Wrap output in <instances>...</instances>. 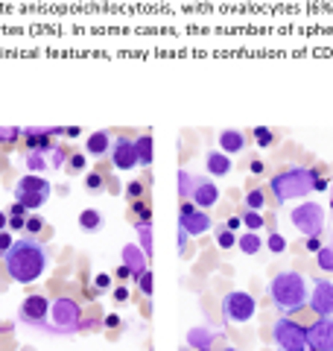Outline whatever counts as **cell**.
I'll return each instance as SVG.
<instances>
[{
  "label": "cell",
  "instance_id": "32",
  "mask_svg": "<svg viewBox=\"0 0 333 351\" xmlns=\"http://www.w3.org/2000/svg\"><path fill=\"white\" fill-rule=\"evenodd\" d=\"M24 161H27V170L29 173H44V170L50 167V161L44 158V152H27Z\"/></svg>",
  "mask_w": 333,
  "mask_h": 351
},
{
  "label": "cell",
  "instance_id": "56",
  "mask_svg": "<svg viewBox=\"0 0 333 351\" xmlns=\"http://www.w3.org/2000/svg\"><path fill=\"white\" fill-rule=\"evenodd\" d=\"M64 138H79V126H68V135Z\"/></svg>",
  "mask_w": 333,
  "mask_h": 351
},
{
  "label": "cell",
  "instance_id": "29",
  "mask_svg": "<svg viewBox=\"0 0 333 351\" xmlns=\"http://www.w3.org/2000/svg\"><path fill=\"white\" fill-rule=\"evenodd\" d=\"M263 246H266V249H269V252H272V255H284V252H286V237H284L281 232H275V228H272V232H269V234H266V240H263Z\"/></svg>",
  "mask_w": 333,
  "mask_h": 351
},
{
  "label": "cell",
  "instance_id": "27",
  "mask_svg": "<svg viewBox=\"0 0 333 351\" xmlns=\"http://www.w3.org/2000/svg\"><path fill=\"white\" fill-rule=\"evenodd\" d=\"M251 138H254V144H258L260 149H269V147H275V141H278L275 129H269V126H258V129L251 132Z\"/></svg>",
  "mask_w": 333,
  "mask_h": 351
},
{
  "label": "cell",
  "instance_id": "50",
  "mask_svg": "<svg viewBox=\"0 0 333 351\" xmlns=\"http://www.w3.org/2000/svg\"><path fill=\"white\" fill-rule=\"evenodd\" d=\"M99 328H106L103 319H82V328H79V331H99Z\"/></svg>",
  "mask_w": 333,
  "mask_h": 351
},
{
  "label": "cell",
  "instance_id": "1",
  "mask_svg": "<svg viewBox=\"0 0 333 351\" xmlns=\"http://www.w3.org/2000/svg\"><path fill=\"white\" fill-rule=\"evenodd\" d=\"M6 263V272L9 278L18 281V284H32L38 281L44 272L50 267V249L41 243L38 237H29L24 234L21 240H15L12 249L3 255Z\"/></svg>",
  "mask_w": 333,
  "mask_h": 351
},
{
  "label": "cell",
  "instance_id": "28",
  "mask_svg": "<svg viewBox=\"0 0 333 351\" xmlns=\"http://www.w3.org/2000/svg\"><path fill=\"white\" fill-rule=\"evenodd\" d=\"M316 267L321 272H328V276H333V243H325L316 252Z\"/></svg>",
  "mask_w": 333,
  "mask_h": 351
},
{
  "label": "cell",
  "instance_id": "18",
  "mask_svg": "<svg viewBox=\"0 0 333 351\" xmlns=\"http://www.w3.org/2000/svg\"><path fill=\"white\" fill-rule=\"evenodd\" d=\"M222 334L214 331V328H190L187 331V346H190L193 351L196 348H214V339H219Z\"/></svg>",
  "mask_w": 333,
  "mask_h": 351
},
{
  "label": "cell",
  "instance_id": "12",
  "mask_svg": "<svg viewBox=\"0 0 333 351\" xmlns=\"http://www.w3.org/2000/svg\"><path fill=\"white\" fill-rule=\"evenodd\" d=\"M307 348L333 351V316H319L313 325H307Z\"/></svg>",
  "mask_w": 333,
  "mask_h": 351
},
{
  "label": "cell",
  "instance_id": "59",
  "mask_svg": "<svg viewBox=\"0 0 333 351\" xmlns=\"http://www.w3.org/2000/svg\"><path fill=\"white\" fill-rule=\"evenodd\" d=\"M222 351H240V348H231V346H225V348H222Z\"/></svg>",
  "mask_w": 333,
  "mask_h": 351
},
{
  "label": "cell",
  "instance_id": "37",
  "mask_svg": "<svg viewBox=\"0 0 333 351\" xmlns=\"http://www.w3.org/2000/svg\"><path fill=\"white\" fill-rule=\"evenodd\" d=\"M64 167H68L73 176H76V173H85V167H88V152H71Z\"/></svg>",
  "mask_w": 333,
  "mask_h": 351
},
{
  "label": "cell",
  "instance_id": "10",
  "mask_svg": "<svg viewBox=\"0 0 333 351\" xmlns=\"http://www.w3.org/2000/svg\"><path fill=\"white\" fill-rule=\"evenodd\" d=\"M108 158H111V167L114 170H135L138 167V152H135V138H126L120 135L111 141V149H108Z\"/></svg>",
  "mask_w": 333,
  "mask_h": 351
},
{
  "label": "cell",
  "instance_id": "3",
  "mask_svg": "<svg viewBox=\"0 0 333 351\" xmlns=\"http://www.w3.org/2000/svg\"><path fill=\"white\" fill-rule=\"evenodd\" d=\"M321 170V164L316 167H286L281 173H275L269 179V193H272V202L275 205H284L290 199H301L313 191V179L316 173Z\"/></svg>",
  "mask_w": 333,
  "mask_h": 351
},
{
  "label": "cell",
  "instance_id": "36",
  "mask_svg": "<svg viewBox=\"0 0 333 351\" xmlns=\"http://www.w3.org/2000/svg\"><path fill=\"white\" fill-rule=\"evenodd\" d=\"M21 138H24V129H15V126H0V147L18 144Z\"/></svg>",
  "mask_w": 333,
  "mask_h": 351
},
{
  "label": "cell",
  "instance_id": "46",
  "mask_svg": "<svg viewBox=\"0 0 333 351\" xmlns=\"http://www.w3.org/2000/svg\"><path fill=\"white\" fill-rule=\"evenodd\" d=\"M321 246H325V240H321V234H313V237H304V249H307V252H313V255H316V252H319Z\"/></svg>",
  "mask_w": 333,
  "mask_h": 351
},
{
  "label": "cell",
  "instance_id": "31",
  "mask_svg": "<svg viewBox=\"0 0 333 351\" xmlns=\"http://www.w3.org/2000/svg\"><path fill=\"white\" fill-rule=\"evenodd\" d=\"M129 211L135 214V219H140V223H152V208L147 199H132L129 202Z\"/></svg>",
  "mask_w": 333,
  "mask_h": 351
},
{
  "label": "cell",
  "instance_id": "38",
  "mask_svg": "<svg viewBox=\"0 0 333 351\" xmlns=\"http://www.w3.org/2000/svg\"><path fill=\"white\" fill-rule=\"evenodd\" d=\"M41 232H47V223H44L41 214H27V234L29 237H38Z\"/></svg>",
  "mask_w": 333,
  "mask_h": 351
},
{
  "label": "cell",
  "instance_id": "20",
  "mask_svg": "<svg viewBox=\"0 0 333 351\" xmlns=\"http://www.w3.org/2000/svg\"><path fill=\"white\" fill-rule=\"evenodd\" d=\"M120 261H123L126 267H129L132 272H135V276H138V272H143V269L149 267V263H147V252H143L140 246H135V243L123 246V258H120Z\"/></svg>",
  "mask_w": 333,
  "mask_h": 351
},
{
  "label": "cell",
  "instance_id": "15",
  "mask_svg": "<svg viewBox=\"0 0 333 351\" xmlns=\"http://www.w3.org/2000/svg\"><path fill=\"white\" fill-rule=\"evenodd\" d=\"M217 141H219V149L225 152V156H240V152H246V147H249L246 132H240V129H222Z\"/></svg>",
  "mask_w": 333,
  "mask_h": 351
},
{
  "label": "cell",
  "instance_id": "17",
  "mask_svg": "<svg viewBox=\"0 0 333 351\" xmlns=\"http://www.w3.org/2000/svg\"><path fill=\"white\" fill-rule=\"evenodd\" d=\"M21 193H50V182L41 173H27L24 179H18L15 184V199Z\"/></svg>",
  "mask_w": 333,
  "mask_h": 351
},
{
  "label": "cell",
  "instance_id": "43",
  "mask_svg": "<svg viewBox=\"0 0 333 351\" xmlns=\"http://www.w3.org/2000/svg\"><path fill=\"white\" fill-rule=\"evenodd\" d=\"M143 191H147V188H143V182H129V184H126L129 202H132V199H143Z\"/></svg>",
  "mask_w": 333,
  "mask_h": 351
},
{
  "label": "cell",
  "instance_id": "52",
  "mask_svg": "<svg viewBox=\"0 0 333 351\" xmlns=\"http://www.w3.org/2000/svg\"><path fill=\"white\" fill-rule=\"evenodd\" d=\"M225 226L231 228V232H240V228H243V219H240V214H234V217H228V219H225Z\"/></svg>",
  "mask_w": 333,
  "mask_h": 351
},
{
  "label": "cell",
  "instance_id": "41",
  "mask_svg": "<svg viewBox=\"0 0 333 351\" xmlns=\"http://www.w3.org/2000/svg\"><path fill=\"white\" fill-rule=\"evenodd\" d=\"M47 156H50V167H64V164H68V156H71V152L64 149V147L56 144V147L47 152Z\"/></svg>",
  "mask_w": 333,
  "mask_h": 351
},
{
  "label": "cell",
  "instance_id": "60",
  "mask_svg": "<svg viewBox=\"0 0 333 351\" xmlns=\"http://www.w3.org/2000/svg\"><path fill=\"white\" fill-rule=\"evenodd\" d=\"M196 351H214V348H196Z\"/></svg>",
  "mask_w": 333,
  "mask_h": 351
},
{
  "label": "cell",
  "instance_id": "16",
  "mask_svg": "<svg viewBox=\"0 0 333 351\" xmlns=\"http://www.w3.org/2000/svg\"><path fill=\"white\" fill-rule=\"evenodd\" d=\"M111 141H114V135H111L108 129H99V132H91L85 141V152L88 158H106L108 149H111Z\"/></svg>",
  "mask_w": 333,
  "mask_h": 351
},
{
  "label": "cell",
  "instance_id": "39",
  "mask_svg": "<svg viewBox=\"0 0 333 351\" xmlns=\"http://www.w3.org/2000/svg\"><path fill=\"white\" fill-rule=\"evenodd\" d=\"M111 287H114V278L108 276V272H99V276L94 278V287H91V295H103L108 293Z\"/></svg>",
  "mask_w": 333,
  "mask_h": 351
},
{
  "label": "cell",
  "instance_id": "33",
  "mask_svg": "<svg viewBox=\"0 0 333 351\" xmlns=\"http://www.w3.org/2000/svg\"><path fill=\"white\" fill-rule=\"evenodd\" d=\"M47 196H50V193H21L18 202H24L27 211H41L44 202H47Z\"/></svg>",
  "mask_w": 333,
  "mask_h": 351
},
{
  "label": "cell",
  "instance_id": "62",
  "mask_svg": "<svg viewBox=\"0 0 333 351\" xmlns=\"http://www.w3.org/2000/svg\"><path fill=\"white\" fill-rule=\"evenodd\" d=\"M0 258H3V252H0Z\"/></svg>",
  "mask_w": 333,
  "mask_h": 351
},
{
  "label": "cell",
  "instance_id": "9",
  "mask_svg": "<svg viewBox=\"0 0 333 351\" xmlns=\"http://www.w3.org/2000/svg\"><path fill=\"white\" fill-rule=\"evenodd\" d=\"M179 228L187 237H199V234H208L214 228V219L208 217V211L196 208L190 199H184L179 208Z\"/></svg>",
  "mask_w": 333,
  "mask_h": 351
},
{
  "label": "cell",
  "instance_id": "51",
  "mask_svg": "<svg viewBox=\"0 0 333 351\" xmlns=\"http://www.w3.org/2000/svg\"><path fill=\"white\" fill-rule=\"evenodd\" d=\"M103 325H106V328H123V319H120V316H114V313H108L106 319H103Z\"/></svg>",
  "mask_w": 333,
  "mask_h": 351
},
{
  "label": "cell",
  "instance_id": "61",
  "mask_svg": "<svg viewBox=\"0 0 333 351\" xmlns=\"http://www.w3.org/2000/svg\"><path fill=\"white\" fill-rule=\"evenodd\" d=\"M330 211H333V199H330Z\"/></svg>",
  "mask_w": 333,
  "mask_h": 351
},
{
  "label": "cell",
  "instance_id": "19",
  "mask_svg": "<svg viewBox=\"0 0 333 351\" xmlns=\"http://www.w3.org/2000/svg\"><path fill=\"white\" fill-rule=\"evenodd\" d=\"M135 152H138V167H152L155 161V144H152V135L149 132H143V135L135 138Z\"/></svg>",
  "mask_w": 333,
  "mask_h": 351
},
{
  "label": "cell",
  "instance_id": "26",
  "mask_svg": "<svg viewBox=\"0 0 333 351\" xmlns=\"http://www.w3.org/2000/svg\"><path fill=\"white\" fill-rule=\"evenodd\" d=\"M135 232L140 237V249L147 252V258H152L155 252V243H152V223H140V219H135Z\"/></svg>",
  "mask_w": 333,
  "mask_h": 351
},
{
  "label": "cell",
  "instance_id": "45",
  "mask_svg": "<svg viewBox=\"0 0 333 351\" xmlns=\"http://www.w3.org/2000/svg\"><path fill=\"white\" fill-rule=\"evenodd\" d=\"M111 295H114L117 304H126L129 302V287L126 284H117V287H111Z\"/></svg>",
  "mask_w": 333,
  "mask_h": 351
},
{
  "label": "cell",
  "instance_id": "40",
  "mask_svg": "<svg viewBox=\"0 0 333 351\" xmlns=\"http://www.w3.org/2000/svg\"><path fill=\"white\" fill-rule=\"evenodd\" d=\"M190 191H193V176L187 170H179V196H182V202L190 199Z\"/></svg>",
  "mask_w": 333,
  "mask_h": 351
},
{
  "label": "cell",
  "instance_id": "11",
  "mask_svg": "<svg viewBox=\"0 0 333 351\" xmlns=\"http://www.w3.org/2000/svg\"><path fill=\"white\" fill-rule=\"evenodd\" d=\"M307 307L316 316H333V281L328 278H316L310 284V302Z\"/></svg>",
  "mask_w": 333,
  "mask_h": 351
},
{
  "label": "cell",
  "instance_id": "53",
  "mask_svg": "<svg viewBox=\"0 0 333 351\" xmlns=\"http://www.w3.org/2000/svg\"><path fill=\"white\" fill-rule=\"evenodd\" d=\"M249 170H251V173H263V170H266V164H263L260 158H254V161H249Z\"/></svg>",
  "mask_w": 333,
  "mask_h": 351
},
{
  "label": "cell",
  "instance_id": "2",
  "mask_svg": "<svg viewBox=\"0 0 333 351\" xmlns=\"http://www.w3.org/2000/svg\"><path fill=\"white\" fill-rule=\"evenodd\" d=\"M269 302L284 316H293L298 311H304L307 302H310V278L301 276L298 269L278 272V276L269 281Z\"/></svg>",
  "mask_w": 333,
  "mask_h": 351
},
{
  "label": "cell",
  "instance_id": "22",
  "mask_svg": "<svg viewBox=\"0 0 333 351\" xmlns=\"http://www.w3.org/2000/svg\"><path fill=\"white\" fill-rule=\"evenodd\" d=\"M103 226H106V217L97 211V208H85V211H79V228L88 234H97V232H103Z\"/></svg>",
  "mask_w": 333,
  "mask_h": 351
},
{
  "label": "cell",
  "instance_id": "5",
  "mask_svg": "<svg viewBox=\"0 0 333 351\" xmlns=\"http://www.w3.org/2000/svg\"><path fill=\"white\" fill-rule=\"evenodd\" d=\"M254 313H258V302L246 290H231L222 299V322L225 325H246L254 319Z\"/></svg>",
  "mask_w": 333,
  "mask_h": 351
},
{
  "label": "cell",
  "instance_id": "44",
  "mask_svg": "<svg viewBox=\"0 0 333 351\" xmlns=\"http://www.w3.org/2000/svg\"><path fill=\"white\" fill-rule=\"evenodd\" d=\"M114 278H117L120 284H126V281H135V272H132V269L126 267V263H123V261H120V267L114 269Z\"/></svg>",
  "mask_w": 333,
  "mask_h": 351
},
{
  "label": "cell",
  "instance_id": "8",
  "mask_svg": "<svg viewBox=\"0 0 333 351\" xmlns=\"http://www.w3.org/2000/svg\"><path fill=\"white\" fill-rule=\"evenodd\" d=\"M50 299L41 293H32L27 295L24 302L18 304V319L29 325V328H38V331H47V319H50Z\"/></svg>",
  "mask_w": 333,
  "mask_h": 351
},
{
  "label": "cell",
  "instance_id": "55",
  "mask_svg": "<svg viewBox=\"0 0 333 351\" xmlns=\"http://www.w3.org/2000/svg\"><path fill=\"white\" fill-rule=\"evenodd\" d=\"M6 226H9V214H6V211H0V232H3Z\"/></svg>",
  "mask_w": 333,
  "mask_h": 351
},
{
  "label": "cell",
  "instance_id": "48",
  "mask_svg": "<svg viewBox=\"0 0 333 351\" xmlns=\"http://www.w3.org/2000/svg\"><path fill=\"white\" fill-rule=\"evenodd\" d=\"M12 243H15V237L9 234V228H3V232H0V252H3V255H6V252L12 249Z\"/></svg>",
  "mask_w": 333,
  "mask_h": 351
},
{
  "label": "cell",
  "instance_id": "58",
  "mask_svg": "<svg viewBox=\"0 0 333 351\" xmlns=\"http://www.w3.org/2000/svg\"><path fill=\"white\" fill-rule=\"evenodd\" d=\"M179 351H193V348H190V346H182V348H179Z\"/></svg>",
  "mask_w": 333,
  "mask_h": 351
},
{
  "label": "cell",
  "instance_id": "24",
  "mask_svg": "<svg viewBox=\"0 0 333 351\" xmlns=\"http://www.w3.org/2000/svg\"><path fill=\"white\" fill-rule=\"evenodd\" d=\"M214 240H217V246L222 252H228V249H234L237 246V232H231V228L222 223V226H214Z\"/></svg>",
  "mask_w": 333,
  "mask_h": 351
},
{
  "label": "cell",
  "instance_id": "6",
  "mask_svg": "<svg viewBox=\"0 0 333 351\" xmlns=\"http://www.w3.org/2000/svg\"><path fill=\"white\" fill-rule=\"evenodd\" d=\"M272 343L278 351H307V328L293 316H281L272 325Z\"/></svg>",
  "mask_w": 333,
  "mask_h": 351
},
{
  "label": "cell",
  "instance_id": "25",
  "mask_svg": "<svg viewBox=\"0 0 333 351\" xmlns=\"http://www.w3.org/2000/svg\"><path fill=\"white\" fill-rule=\"evenodd\" d=\"M240 219H243V228H246V232H263L266 228L263 211H251V208H246V211L240 214Z\"/></svg>",
  "mask_w": 333,
  "mask_h": 351
},
{
  "label": "cell",
  "instance_id": "23",
  "mask_svg": "<svg viewBox=\"0 0 333 351\" xmlns=\"http://www.w3.org/2000/svg\"><path fill=\"white\" fill-rule=\"evenodd\" d=\"M237 246L243 255H260L263 249V240H260V232H246V234H237Z\"/></svg>",
  "mask_w": 333,
  "mask_h": 351
},
{
  "label": "cell",
  "instance_id": "4",
  "mask_svg": "<svg viewBox=\"0 0 333 351\" xmlns=\"http://www.w3.org/2000/svg\"><path fill=\"white\" fill-rule=\"evenodd\" d=\"M82 304L71 299V295H62L50 304V319H47V331L56 337H71L82 328Z\"/></svg>",
  "mask_w": 333,
  "mask_h": 351
},
{
  "label": "cell",
  "instance_id": "54",
  "mask_svg": "<svg viewBox=\"0 0 333 351\" xmlns=\"http://www.w3.org/2000/svg\"><path fill=\"white\" fill-rule=\"evenodd\" d=\"M50 135H53V138H64V135H68V129H64V126H53Z\"/></svg>",
  "mask_w": 333,
  "mask_h": 351
},
{
  "label": "cell",
  "instance_id": "47",
  "mask_svg": "<svg viewBox=\"0 0 333 351\" xmlns=\"http://www.w3.org/2000/svg\"><path fill=\"white\" fill-rule=\"evenodd\" d=\"M9 232H27V217H9Z\"/></svg>",
  "mask_w": 333,
  "mask_h": 351
},
{
  "label": "cell",
  "instance_id": "30",
  "mask_svg": "<svg viewBox=\"0 0 333 351\" xmlns=\"http://www.w3.org/2000/svg\"><path fill=\"white\" fill-rule=\"evenodd\" d=\"M266 191L263 188H249L246 191V208H251V211H263L266 208Z\"/></svg>",
  "mask_w": 333,
  "mask_h": 351
},
{
  "label": "cell",
  "instance_id": "21",
  "mask_svg": "<svg viewBox=\"0 0 333 351\" xmlns=\"http://www.w3.org/2000/svg\"><path fill=\"white\" fill-rule=\"evenodd\" d=\"M205 164H208V173L214 176V179L217 176H228L231 173V156H225L222 149H210Z\"/></svg>",
  "mask_w": 333,
  "mask_h": 351
},
{
  "label": "cell",
  "instance_id": "49",
  "mask_svg": "<svg viewBox=\"0 0 333 351\" xmlns=\"http://www.w3.org/2000/svg\"><path fill=\"white\" fill-rule=\"evenodd\" d=\"M6 214H9V217H27V205L15 199L12 205H9V208H6Z\"/></svg>",
  "mask_w": 333,
  "mask_h": 351
},
{
  "label": "cell",
  "instance_id": "57",
  "mask_svg": "<svg viewBox=\"0 0 333 351\" xmlns=\"http://www.w3.org/2000/svg\"><path fill=\"white\" fill-rule=\"evenodd\" d=\"M12 328H15L12 322H0V334H9V331H12Z\"/></svg>",
  "mask_w": 333,
  "mask_h": 351
},
{
  "label": "cell",
  "instance_id": "13",
  "mask_svg": "<svg viewBox=\"0 0 333 351\" xmlns=\"http://www.w3.org/2000/svg\"><path fill=\"white\" fill-rule=\"evenodd\" d=\"M190 202L196 208H214L219 202V188L214 184V179H208V176H193V191H190Z\"/></svg>",
  "mask_w": 333,
  "mask_h": 351
},
{
  "label": "cell",
  "instance_id": "35",
  "mask_svg": "<svg viewBox=\"0 0 333 351\" xmlns=\"http://www.w3.org/2000/svg\"><path fill=\"white\" fill-rule=\"evenodd\" d=\"M135 284H138V290L147 295V299H152V290H155V284H152V269L147 267L143 272H138L135 276Z\"/></svg>",
  "mask_w": 333,
  "mask_h": 351
},
{
  "label": "cell",
  "instance_id": "14",
  "mask_svg": "<svg viewBox=\"0 0 333 351\" xmlns=\"http://www.w3.org/2000/svg\"><path fill=\"white\" fill-rule=\"evenodd\" d=\"M21 141L27 144V152H44V156L56 147V138L50 135V129H44V126H27Z\"/></svg>",
  "mask_w": 333,
  "mask_h": 351
},
{
  "label": "cell",
  "instance_id": "34",
  "mask_svg": "<svg viewBox=\"0 0 333 351\" xmlns=\"http://www.w3.org/2000/svg\"><path fill=\"white\" fill-rule=\"evenodd\" d=\"M106 184H108V179H106L103 173H88L85 176V191L88 193H103Z\"/></svg>",
  "mask_w": 333,
  "mask_h": 351
},
{
  "label": "cell",
  "instance_id": "42",
  "mask_svg": "<svg viewBox=\"0 0 333 351\" xmlns=\"http://www.w3.org/2000/svg\"><path fill=\"white\" fill-rule=\"evenodd\" d=\"M313 191H316V193H325V191H330V179L325 176V167H321V170L316 173V179H313Z\"/></svg>",
  "mask_w": 333,
  "mask_h": 351
},
{
  "label": "cell",
  "instance_id": "7",
  "mask_svg": "<svg viewBox=\"0 0 333 351\" xmlns=\"http://www.w3.org/2000/svg\"><path fill=\"white\" fill-rule=\"evenodd\" d=\"M290 223L295 226L298 234L304 237H313L325 232V208L319 202H301L290 211Z\"/></svg>",
  "mask_w": 333,
  "mask_h": 351
}]
</instances>
